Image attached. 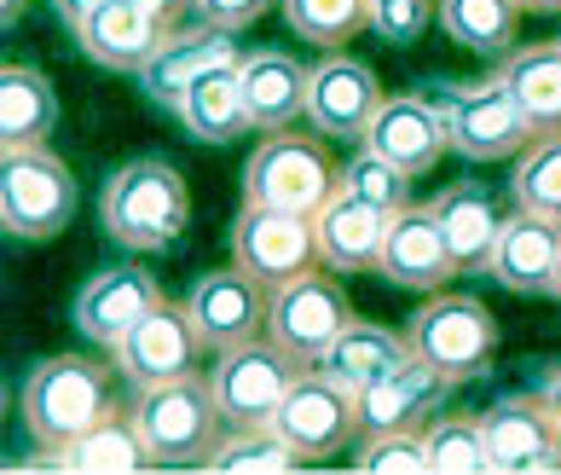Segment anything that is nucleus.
I'll list each match as a JSON object with an SVG mask.
<instances>
[{
	"label": "nucleus",
	"mask_w": 561,
	"mask_h": 475,
	"mask_svg": "<svg viewBox=\"0 0 561 475\" xmlns=\"http://www.w3.org/2000/svg\"><path fill=\"white\" fill-rule=\"evenodd\" d=\"M99 220L105 233L134 256H162L174 250L192 226V192L174 162L162 157H134L105 180V197H99Z\"/></svg>",
	"instance_id": "obj_1"
},
{
	"label": "nucleus",
	"mask_w": 561,
	"mask_h": 475,
	"mask_svg": "<svg viewBox=\"0 0 561 475\" xmlns=\"http://www.w3.org/2000/svg\"><path fill=\"white\" fill-rule=\"evenodd\" d=\"M18 411H24V429L35 436V446H47L53 459L70 452L93 423H105L116 411L105 360H76V354L41 360L18 388Z\"/></svg>",
	"instance_id": "obj_2"
},
{
	"label": "nucleus",
	"mask_w": 561,
	"mask_h": 475,
	"mask_svg": "<svg viewBox=\"0 0 561 475\" xmlns=\"http://www.w3.org/2000/svg\"><path fill=\"white\" fill-rule=\"evenodd\" d=\"M423 99L446 122V146L463 162H504L533 146V122L504 81H428Z\"/></svg>",
	"instance_id": "obj_3"
},
{
	"label": "nucleus",
	"mask_w": 561,
	"mask_h": 475,
	"mask_svg": "<svg viewBox=\"0 0 561 475\" xmlns=\"http://www.w3.org/2000/svg\"><path fill=\"white\" fill-rule=\"evenodd\" d=\"M342 185V169L330 162L319 134H261L255 157L243 162V203H266V210L289 215H319Z\"/></svg>",
	"instance_id": "obj_4"
},
{
	"label": "nucleus",
	"mask_w": 561,
	"mask_h": 475,
	"mask_svg": "<svg viewBox=\"0 0 561 475\" xmlns=\"http://www.w3.org/2000/svg\"><path fill=\"white\" fill-rule=\"evenodd\" d=\"M134 418H139V436L151 446V459L169 464V470H203L215 441H220V423H226L209 377L134 388Z\"/></svg>",
	"instance_id": "obj_5"
},
{
	"label": "nucleus",
	"mask_w": 561,
	"mask_h": 475,
	"mask_svg": "<svg viewBox=\"0 0 561 475\" xmlns=\"http://www.w3.org/2000/svg\"><path fill=\"white\" fill-rule=\"evenodd\" d=\"M76 215V174L41 139L0 157V220L12 238H58Z\"/></svg>",
	"instance_id": "obj_6"
},
{
	"label": "nucleus",
	"mask_w": 561,
	"mask_h": 475,
	"mask_svg": "<svg viewBox=\"0 0 561 475\" xmlns=\"http://www.w3.org/2000/svg\"><path fill=\"white\" fill-rule=\"evenodd\" d=\"M307 371V360H296L289 348H278L273 337H255L243 348H226L209 371V388H215V406L220 418L243 429V423H273V411L284 406V395L296 388V377Z\"/></svg>",
	"instance_id": "obj_7"
},
{
	"label": "nucleus",
	"mask_w": 561,
	"mask_h": 475,
	"mask_svg": "<svg viewBox=\"0 0 561 475\" xmlns=\"http://www.w3.org/2000/svg\"><path fill=\"white\" fill-rule=\"evenodd\" d=\"M405 337L434 371H446L451 383H469V377H481V371L492 365L497 319L474 296H440L434 291L417 307V319H411Z\"/></svg>",
	"instance_id": "obj_8"
},
{
	"label": "nucleus",
	"mask_w": 561,
	"mask_h": 475,
	"mask_svg": "<svg viewBox=\"0 0 561 475\" xmlns=\"http://www.w3.org/2000/svg\"><path fill=\"white\" fill-rule=\"evenodd\" d=\"M353 325V302L342 296V284L307 267V273L273 284V307H266V337L289 348L296 360L319 365V354Z\"/></svg>",
	"instance_id": "obj_9"
},
{
	"label": "nucleus",
	"mask_w": 561,
	"mask_h": 475,
	"mask_svg": "<svg viewBox=\"0 0 561 475\" xmlns=\"http://www.w3.org/2000/svg\"><path fill=\"white\" fill-rule=\"evenodd\" d=\"M273 429L301 452V464L336 459L347 452V441L359 436V395H347L342 383H330L319 365H307L296 388L284 395V406L273 411Z\"/></svg>",
	"instance_id": "obj_10"
},
{
	"label": "nucleus",
	"mask_w": 561,
	"mask_h": 475,
	"mask_svg": "<svg viewBox=\"0 0 561 475\" xmlns=\"http://www.w3.org/2000/svg\"><path fill=\"white\" fill-rule=\"evenodd\" d=\"M197 348H203V330L192 319V307L162 296L151 314L111 348V354H116V371L134 388H157V383L197 377Z\"/></svg>",
	"instance_id": "obj_11"
},
{
	"label": "nucleus",
	"mask_w": 561,
	"mask_h": 475,
	"mask_svg": "<svg viewBox=\"0 0 561 475\" xmlns=\"http://www.w3.org/2000/svg\"><path fill=\"white\" fill-rule=\"evenodd\" d=\"M185 307H192V319L203 330V348L226 354V348H243V342H255L261 330H266L273 284L255 279L249 267H215V273H203L192 284Z\"/></svg>",
	"instance_id": "obj_12"
},
{
	"label": "nucleus",
	"mask_w": 561,
	"mask_h": 475,
	"mask_svg": "<svg viewBox=\"0 0 561 475\" xmlns=\"http://www.w3.org/2000/svg\"><path fill=\"white\" fill-rule=\"evenodd\" d=\"M486 459L497 475H550L561 470V423L545 395H504L481 411Z\"/></svg>",
	"instance_id": "obj_13"
},
{
	"label": "nucleus",
	"mask_w": 561,
	"mask_h": 475,
	"mask_svg": "<svg viewBox=\"0 0 561 475\" xmlns=\"http://www.w3.org/2000/svg\"><path fill=\"white\" fill-rule=\"evenodd\" d=\"M232 256L266 284H284L307 273L319 261V226L313 215H289V210H266V203H243V215L232 226Z\"/></svg>",
	"instance_id": "obj_14"
},
{
	"label": "nucleus",
	"mask_w": 561,
	"mask_h": 475,
	"mask_svg": "<svg viewBox=\"0 0 561 475\" xmlns=\"http://www.w3.org/2000/svg\"><path fill=\"white\" fill-rule=\"evenodd\" d=\"M377 111H382V81L370 76V65L347 58L342 47H330L319 65H307V122L319 134L365 139Z\"/></svg>",
	"instance_id": "obj_15"
},
{
	"label": "nucleus",
	"mask_w": 561,
	"mask_h": 475,
	"mask_svg": "<svg viewBox=\"0 0 561 475\" xmlns=\"http://www.w3.org/2000/svg\"><path fill=\"white\" fill-rule=\"evenodd\" d=\"M556 273H561V220L538 210L504 215L486 256V279L504 284L510 296H556Z\"/></svg>",
	"instance_id": "obj_16"
},
{
	"label": "nucleus",
	"mask_w": 561,
	"mask_h": 475,
	"mask_svg": "<svg viewBox=\"0 0 561 475\" xmlns=\"http://www.w3.org/2000/svg\"><path fill=\"white\" fill-rule=\"evenodd\" d=\"M377 273L393 279L400 291H423V296H434L451 273H463L457 256H451V244H446V233H440L434 203H428V210H423V203H405V210L393 215L388 238H382Z\"/></svg>",
	"instance_id": "obj_17"
},
{
	"label": "nucleus",
	"mask_w": 561,
	"mask_h": 475,
	"mask_svg": "<svg viewBox=\"0 0 561 475\" xmlns=\"http://www.w3.org/2000/svg\"><path fill=\"white\" fill-rule=\"evenodd\" d=\"M162 302V284L151 279V267H105L76 291V330L99 348H116L128 330Z\"/></svg>",
	"instance_id": "obj_18"
},
{
	"label": "nucleus",
	"mask_w": 561,
	"mask_h": 475,
	"mask_svg": "<svg viewBox=\"0 0 561 475\" xmlns=\"http://www.w3.org/2000/svg\"><path fill=\"white\" fill-rule=\"evenodd\" d=\"M226 58H243V53H238V41H232V30L192 24V30H169V35H162V47L145 58L134 76H139V93L151 99V105L174 111V105H180V93L192 88L203 70L226 65Z\"/></svg>",
	"instance_id": "obj_19"
},
{
	"label": "nucleus",
	"mask_w": 561,
	"mask_h": 475,
	"mask_svg": "<svg viewBox=\"0 0 561 475\" xmlns=\"http://www.w3.org/2000/svg\"><path fill=\"white\" fill-rule=\"evenodd\" d=\"M359 146L377 151V157H388L393 169H405L411 180L428 174L434 162H440V151H451V146H446V122H440V111H434L423 93H393V99H382V111L370 116V128H365Z\"/></svg>",
	"instance_id": "obj_20"
},
{
	"label": "nucleus",
	"mask_w": 561,
	"mask_h": 475,
	"mask_svg": "<svg viewBox=\"0 0 561 475\" xmlns=\"http://www.w3.org/2000/svg\"><path fill=\"white\" fill-rule=\"evenodd\" d=\"M446 395H451V377H446V371H434L423 354H411L405 365H393L388 377H377V383L359 395V436L417 429Z\"/></svg>",
	"instance_id": "obj_21"
},
{
	"label": "nucleus",
	"mask_w": 561,
	"mask_h": 475,
	"mask_svg": "<svg viewBox=\"0 0 561 475\" xmlns=\"http://www.w3.org/2000/svg\"><path fill=\"white\" fill-rule=\"evenodd\" d=\"M162 35H169V24H162L145 0H105L99 12H88L76 24L81 53L105 70H139L145 58L162 47Z\"/></svg>",
	"instance_id": "obj_22"
},
{
	"label": "nucleus",
	"mask_w": 561,
	"mask_h": 475,
	"mask_svg": "<svg viewBox=\"0 0 561 475\" xmlns=\"http://www.w3.org/2000/svg\"><path fill=\"white\" fill-rule=\"evenodd\" d=\"M313 226H319V261L324 267H336V273H370L382 261V238H388L393 215L377 210V203H365V197H353L347 185H336V197L313 215Z\"/></svg>",
	"instance_id": "obj_23"
},
{
	"label": "nucleus",
	"mask_w": 561,
	"mask_h": 475,
	"mask_svg": "<svg viewBox=\"0 0 561 475\" xmlns=\"http://www.w3.org/2000/svg\"><path fill=\"white\" fill-rule=\"evenodd\" d=\"M238 70H243V111H249V128L278 134V128H289L296 116H307V65H296L289 53H278V47L243 53Z\"/></svg>",
	"instance_id": "obj_24"
},
{
	"label": "nucleus",
	"mask_w": 561,
	"mask_h": 475,
	"mask_svg": "<svg viewBox=\"0 0 561 475\" xmlns=\"http://www.w3.org/2000/svg\"><path fill=\"white\" fill-rule=\"evenodd\" d=\"M243 58H226V65H215V70H203L192 88L180 93V105H174V116H180V128L192 134V139H203V146H226V139H238L243 128H249V111H243Z\"/></svg>",
	"instance_id": "obj_25"
},
{
	"label": "nucleus",
	"mask_w": 561,
	"mask_h": 475,
	"mask_svg": "<svg viewBox=\"0 0 561 475\" xmlns=\"http://www.w3.org/2000/svg\"><path fill=\"white\" fill-rule=\"evenodd\" d=\"M417 348H411V337H393L388 325H370V319H353L336 342L319 354V371L330 383H342L347 395H365L377 377H388L393 365H405Z\"/></svg>",
	"instance_id": "obj_26"
},
{
	"label": "nucleus",
	"mask_w": 561,
	"mask_h": 475,
	"mask_svg": "<svg viewBox=\"0 0 561 475\" xmlns=\"http://www.w3.org/2000/svg\"><path fill=\"white\" fill-rule=\"evenodd\" d=\"M434 215H440V233L451 244V256L463 273H486V256H492V244H497V226H504V215H497V203L486 185H474V180H457L446 185L440 197H434Z\"/></svg>",
	"instance_id": "obj_27"
},
{
	"label": "nucleus",
	"mask_w": 561,
	"mask_h": 475,
	"mask_svg": "<svg viewBox=\"0 0 561 475\" xmlns=\"http://www.w3.org/2000/svg\"><path fill=\"white\" fill-rule=\"evenodd\" d=\"M497 81L515 93V105L527 111V122L538 134L561 128V41H538V47L504 53Z\"/></svg>",
	"instance_id": "obj_28"
},
{
	"label": "nucleus",
	"mask_w": 561,
	"mask_h": 475,
	"mask_svg": "<svg viewBox=\"0 0 561 475\" xmlns=\"http://www.w3.org/2000/svg\"><path fill=\"white\" fill-rule=\"evenodd\" d=\"M151 446L139 436V418L134 406H116L105 423H93L70 452H58V470H76V475H134V470H151Z\"/></svg>",
	"instance_id": "obj_29"
},
{
	"label": "nucleus",
	"mask_w": 561,
	"mask_h": 475,
	"mask_svg": "<svg viewBox=\"0 0 561 475\" xmlns=\"http://www.w3.org/2000/svg\"><path fill=\"white\" fill-rule=\"evenodd\" d=\"M53 122H58V93H53L47 76L30 70V65L0 70V139H7V146L47 139Z\"/></svg>",
	"instance_id": "obj_30"
},
{
	"label": "nucleus",
	"mask_w": 561,
	"mask_h": 475,
	"mask_svg": "<svg viewBox=\"0 0 561 475\" xmlns=\"http://www.w3.org/2000/svg\"><path fill=\"white\" fill-rule=\"evenodd\" d=\"M434 18L469 53H515V24H522L515 0H440Z\"/></svg>",
	"instance_id": "obj_31"
},
{
	"label": "nucleus",
	"mask_w": 561,
	"mask_h": 475,
	"mask_svg": "<svg viewBox=\"0 0 561 475\" xmlns=\"http://www.w3.org/2000/svg\"><path fill=\"white\" fill-rule=\"evenodd\" d=\"M296 464H301V452L289 446L273 423H243L226 441H215L203 470H215V475H284Z\"/></svg>",
	"instance_id": "obj_32"
},
{
	"label": "nucleus",
	"mask_w": 561,
	"mask_h": 475,
	"mask_svg": "<svg viewBox=\"0 0 561 475\" xmlns=\"http://www.w3.org/2000/svg\"><path fill=\"white\" fill-rule=\"evenodd\" d=\"M510 197H515V210H538V215L561 220V128L533 134V146L515 157Z\"/></svg>",
	"instance_id": "obj_33"
},
{
	"label": "nucleus",
	"mask_w": 561,
	"mask_h": 475,
	"mask_svg": "<svg viewBox=\"0 0 561 475\" xmlns=\"http://www.w3.org/2000/svg\"><path fill=\"white\" fill-rule=\"evenodd\" d=\"M423 446H428V475H481V470H492L481 418H434L423 429Z\"/></svg>",
	"instance_id": "obj_34"
},
{
	"label": "nucleus",
	"mask_w": 561,
	"mask_h": 475,
	"mask_svg": "<svg viewBox=\"0 0 561 475\" xmlns=\"http://www.w3.org/2000/svg\"><path fill=\"white\" fill-rule=\"evenodd\" d=\"M284 24L313 47H347L370 24V12L365 0H284Z\"/></svg>",
	"instance_id": "obj_35"
},
{
	"label": "nucleus",
	"mask_w": 561,
	"mask_h": 475,
	"mask_svg": "<svg viewBox=\"0 0 561 475\" xmlns=\"http://www.w3.org/2000/svg\"><path fill=\"white\" fill-rule=\"evenodd\" d=\"M342 185H347L353 197H365V203H377V210H388V215H400L405 203H411V174L393 169L388 157L365 151V146H359V157L342 169Z\"/></svg>",
	"instance_id": "obj_36"
},
{
	"label": "nucleus",
	"mask_w": 561,
	"mask_h": 475,
	"mask_svg": "<svg viewBox=\"0 0 561 475\" xmlns=\"http://www.w3.org/2000/svg\"><path fill=\"white\" fill-rule=\"evenodd\" d=\"M359 470L365 475H428V446L417 429H388V436H365V452H359Z\"/></svg>",
	"instance_id": "obj_37"
},
{
	"label": "nucleus",
	"mask_w": 561,
	"mask_h": 475,
	"mask_svg": "<svg viewBox=\"0 0 561 475\" xmlns=\"http://www.w3.org/2000/svg\"><path fill=\"white\" fill-rule=\"evenodd\" d=\"M440 7V0H365L370 12V30H377L382 41H393V47H405V41H417L428 30V12Z\"/></svg>",
	"instance_id": "obj_38"
},
{
	"label": "nucleus",
	"mask_w": 561,
	"mask_h": 475,
	"mask_svg": "<svg viewBox=\"0 0 561 475\" xmlns=\"http://www.w3.org/2000/svg\"><path fill=\"white\" fill-rule=\"evenodd\" d=\"M273 7H284V0H192L197 24H215V30H232V35H243L249 24H261Z\"/></svg>",
	"instance_id": "obj_39"
},
{
	"label": "nucleus",
	"mask_w": 561,
	"mask_h": 475,
	"mask_svg": "<svg viewBox=\"0 0 561 475\" xmlns=\"http://www.w3.org/2000/svg\"><path fill=\"white\" fill-rule=\"evenodd\" d=\"M538 395H545V406L556 411V423H561V360L545 371V383H538Z\"/></svg>",
	"instance_id": "obj_40"
},
{
	"label": "nucleus",
	"mask_w": 561,
	"mask_h": 475,
	"mask_svg": "<svg viewBox=\"0 0 561 475\" xmlns=\"http://www.w3.org/2000/svg\"><path fill=\"white\" fill-rule=\"evenodd\" d=\"M53 7H58V18H65V24L76 30L81 18H88V12H99V7H105V0H53Z\"/></svg>",
	"instance_id": "obj_41"
},
{
	"label": "nucleus",
	"mask_w": 561,
	"mask_h": 475,
	"mask_svg": "<svg viewBox=\"0 0 561 475\" xmlns=\"http://www.w3.org/2000/svg\"><path fill=\"white\" fill-rule=\"evenodd\" d=\"M145 7H151V12L162 18V24H169V30H174V24H180V18H185V12H192V0H145Z\"/></svg>",
	"instance_id": "obj_42"
},
{
	"label": "nucleus",
	"mask_w": 561,
	"mask_h": 475,
	"mask_svg": "<svg viewBox=\"0 0 561 475\" xmlns=\"http://www.w3.org/2000/svg\"><path fill=\"white\" fill-rule=\"evenodd\" d=\"M24 18V0H0V24H18Z\"/></svg>",
	"instance_id": "obj_43"
},
{
	"label": "nucleus",
	"mask_w": 561,
	"mask_h": 475,
	"mask_svg": "<svg viewBox=\"0 0 561 475\" xmlns=\"http://www.w3.org/2000/svg\"><path fill=\"white\" fill-rule=\"evenodd\" d=\"M522 12H561V0H515Z\"/></svg>",
	"instance_id": "obj_44"
},
{
	"label": "nucleus",
	"mask_w": 561,
	"mask_h": 475,
	"mask_svg": "<svg viewBox=\"0 0 561 475\" xmlns=\"http://www.w3.org/2000/svg\"><path fill=\"white\" fill-rule=\"evenodd\" d=\"M556 302H561V273H556Z\"/></svg>",
	"instance_id": "obj_45"
}]
</instances>
